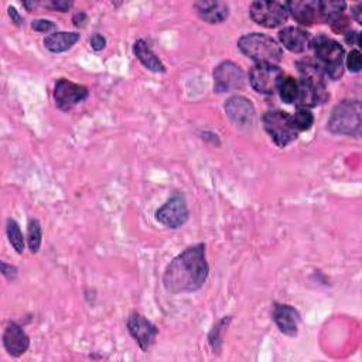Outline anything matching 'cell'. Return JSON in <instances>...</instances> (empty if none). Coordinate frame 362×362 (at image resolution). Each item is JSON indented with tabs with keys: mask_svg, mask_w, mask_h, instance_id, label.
Instances as JSON below:
<instances>
[{
	"mask_svg": "<svg viewBox=\"0 0 362 362\" xmlns=\"http://www.w3.org/2000/svg\"><path fill=\"white\" fill-rule=\"evenodd\" d=\"M209 266L204 243H197L184 249L165 267L163 283L173 294L198 291L206 281Z\"/></svg>",
	"mask_w": 362,
	"mask_h": 362,
	"instance_id": "1",
	"label": "cell"
},
{
	"mask_svg": "<svg viewBox=\"0 0 362 362\" xmlns=\"http://www.w3.org/2000/svg\"><path fill=\"white\" fill-rule=\"evenodd\" d=\"M300 72L298 95L296 103L298 107H314L327 102L329 93L325 88V74L317 62L310 59L297 64Z\"/></svg>",
	"mask_w": 362,
	"mask_h": 362,
	"instance_id": "2",
	"label": "cell"
},
{
	"mask_svg": "<svg viewBox=\"0 0 362 362\" xmlns=\"http://www.w3.org/2000/svg\"><path fill=\"white\" fill-rule=\"evenodd\" d=\"M239 49L257 64L276 65L283 58V49L280 44L262 33H250L242 35L238 41Z\"/></svg>",
	"mask_w": 362,
	"mask_h": 362,
	"instance_id": "3",
	"label": "cell"
},
{
	"mask_svg": "<svg viewBox=\"0 0 362 362\" xmlns=\"http://www.w3.org/2000/svg\"><path fill=\"white\" fill-rule=\"evenodd\" d=\"M327 127L334 134L359 137L362 129V109L358 99H344L332 109Z\"/></svg>",
	"mask_w": 362,
	"mask_h": 362,
	"instance_id": "4",
	"label": "cell"
},
{
	"mask_svg": "<svg viewBox=\"0 0 362 362\" xmlns=\"http://www.w3.org/2000/svg\"><path fill=\"white\" fill-rule=\"evenodd\" d=\"M311 47L314 49L317 64L324 71L325 76L331 79H339L344 74V47L327 35H318L313 38Z\"/></svg>",
	"mask_w": 362,
	"mask_h": 362,
	"instance_id": "5",
	"label": "cell"
},
{
	"mask_svg": "<svg viewBox=\"0 0 362 362\" xmlns=\"http://www.w3.org/2000/svg\"><path fill=\"white\" fill-rule=\"evenodd\" d=\"M263 126L267 134L279 147H286L298 136V130L294 126L293 116L284 110L266 112L263 116Z\"/></svg>",
	"mask_w": 362,
	"mask_h": 362,
	"instance_id": "6",
	"label": "cell"
},
{
	"mask_svg": "<svg viewBox=\"0 0 362 362\" xmlns=\"http://www.w3.org/2000/svg\"><path fill=\"white\" fill-rule=\"evenodd\" d=\"M252 20L263 25L266 28H276L286 23L288 11L286 7V3L280 1H267V0H260V1H253L249 8Z\"/></svg>",
	"mask_w": 362,
	"mask_h": 362,
	"instance_id": "7",
	"label": "cell"
},
{
	"mask_svg": "<svg viewBox=\"0 0 362 362\" xmlns=\"http://www.w3.org/2000/svg\"><path fill=\"white\" fill-rule=\"evenodd\" d=\"M189 216L188 205L185 197L181 192L173 194L157 211L156 219L167 228L177 229L181 228Z\"/></svg>",
	"mask_w": 362,
	"mask_h": 362,
	"instance_id": "8",
	"label": "cell"
},
{
	"mask_svg": "<svg viewBox=\"0 0 362 362\" xmlns=\"http://www.w3.org/2000/svg\"><path fill=\"white\" fill-rule=\"evenodd\" d=\"M283 76L284 74L277 65L256 64L249 72V82L256 92L272 95L277 90Z\"/></svg>",
	"mask_w": 362,
	"mask_h": 362,
	"instance_id": "9",
	"label": "cell"
},
{
	"mask_svg": "<svg viewBox=\"0 0 362 362\" xmlns=\"http://www.w3.org/2000/svg\"><path fill=\"white\" fill-rule=\"evenodd\" d=\"M89 96V90L86 86L71 82L65 78H61L55 82L54 88V100L58 109L68 112L74 106L79 105Z\"/></svg>",
	"mask_w": 362,
	"mask_h": 362,
	"instance_id": "10",
	"label": "cell"
},
{
	"mask_svg": "<svg viewBox=\"0 0 362 362\" xmlns=\"http://www.w3.org/2000/svg\"><path fill=\"white\" fill-rule=\"evenodd\" d=\"M245 74L239 65L232 61H223L214 69V88L216 92H230L243 88Z\"/></svg>",
	"mask_w": 362,
	"mask_h": 362,
	"instance_id": "11",
	"label": "cell"
},
{
	"mask_svg": "<svg viewBox=\"0 0 362 362\" xmlns=\"http://www.w3.org/2000/svg\"><path fill=\"white\" fill-rule=\"evenodd\" d=\"M127 329L141 351H148L154 344L158 334V328L150 322L144 315L139 313H132L127 318Z\"/></svg>",
	"mask_w": 362,
	"mask_h": 362,
	"instance_id": "12",
	"label": "cell"
},
{
	"mask_svg": "<svg viewBox=\"0 0 362 362\" xmlns=\"http://www.w3.org/2000/svg\"><path fill=\"white\" fill-rule=\"evenodd\" d=\"M226 116L239 127H250L255 122L256 112L253 103L245 96H232L225 103Z\"/></svg>",
	"mask_w": 362,
	"mask_h": 362,
	"instance_id": "13",
	"label": "cell"
},
{
	"mask_svg": "<svg viewBox=\"0 0 362 362\" xmlns=\"http://www.w3.org/2000/svg\"><path fill=\"white\" fill-rule=\"evenodd\" d=\"M273 321L277 325V328L288 335V337H296L298 332V324H300V313L288 305V304H279L276 303L273 305Z\"/></svg>",
	"mask_w": 362,
	"mask_h": 362,
	"instance_id": "14",
	"label": "cell"
},
{
	"mask_svg": "<svg viewBox=\"0 0 362 362\" xmlns=\"http://www.w3.org/2000/svg\"><path fill=\"white\" fill-rule=\"evenodd\" d=\"M3 345L8 355L17 358L28 349L30 338L17 322L10 321L3 334Z\"/></svg>",
	"mask_w": 362,
	"mask_h": 362,
	"instance_id": "15",
	"label": "cell"
},
{
	"mask_svg": "<svg viewBox=\"0 0 362 362\" xmlns=\"http://www.w3.org/2000/svg\"><path fill=\"white\" fill-rule=\"evenodd\" d=\"M279 41L286 49L298 54L311 47L313 37L308 31L300 27H284L279 33Z\"/></svg>",
	"mask_w": 362,
	"mask_h": 362,
	"instance_id": "16",
	"label": "cell"
},
{
	"mask_svg": "<svg viewBox=\"0 0 362 362\" xmlns=\"http://www.w3.org/2000/svg\"><path fill=\"white\" fill-rule=\"evenodd\" d=\"M194 8L197 10L198 16L209 24H219L229 17V6L218 0L195 1Z\"/></svg>",
	"mask_w": 362,
	"mask_h": 362,
	"instance_id": "17",
	"label": "cell"
},
{
	"mask_svg": "<svg viewBox=\"0 0 362 362\" xmlns=\"http://www.w3.org/2000/svg\"><path fill=\"white\" fill-rule=\"evenodd\" d=\"M286 7H287V11L291 14V17L303 25H310V24H314L317 20H320L318 1L294 0V1H287Z\"/></svg>",
	"mask_w": 362,
	"mask_h": 362,
	"instance_id": "18",
	"label": "cell"
},
{
	"mask_svg": "<svg viewBox=\"0 0 362 362\" xmlns=\"http://www.w3.org/2000/svg\"><path fill=\"white\" fill-rule=\"evenodd\" d=\"M79 41L76 31H54L44 38V45L48 51L58 54L71 49Z\"/></svg>",
	"mask_w": 362,
	"mask_h": 362,
	"instance_id": "19",
	"label": "cell"
},
{
	"mask_svg": "<svg viewBox=\"0 0 362 362\" xmlns=\"http://www.w3.org/2000/svg\"><path fill=\"white\" fill-rule=\"evenodd\" d=\"M133 52L137 57V59L143 64V66H146L148 71H153V72L165 71V66L161 62V59L156 55V52L148 45V42H146L144 40H137L133 44Z\"/></svg>",
	"mask_w": 362,
	"mask_h": 362,
	"instance_id": "20",
	"label": "cell"
},
{
	"mask_svg": "<svg viewBox=\"0 0 362 362\" xmlns=\"http://www.w3.org/2000/svg\"><path fill=\"white\" fill-rule=\"evenodd\" d=\"M346 4L344 1L338 0H322L318 1V13H320V20L324 23H329L331 25L337 23L339 18L344 17V10Z\"/></svg>",
	"mask_w": 362,
	"mask_h": 362,
	"instance_id": "21",
	"label": "cell"
},
{
	"mask_svg": "<svg viewBox=\"0 0 362 362\" xmlns=\"http://www.w3.org/2000/svg\"><path fill=\"white\" fill-rule=\"evenodd\" d=\"M279 95H280V99L290 105L293 102H296L297 99V95H298V82L293 78V76H283L280 83H279Z\"/></svg>",
	"mask_w": 362,
	"mask_h": 362,
	"instance_id": "22",
	"label": "cell"
},
{
	"mask_svg": "<svg viewBox=\"0 0 362 362\" xmlns=\"http://www.w3.org/2000/svg\"><path fill=\"white\" fill-rule=\"evenodd\" d=\"M6 233H7V238H8V242L11 243V246L14 247V250L21 255L24 252V236L21 233V229L18 226V223L8 218L7 219V223H6Z\"/></svg>",
	"mask_w": 362,
	"mask_h": 362,
	"instance_id": "23",
	"label": "cell"
},
{
	"mask_svg": "<svg viewBox=\"0 0 362 362\" xmlns=\"http://www.w3.org/2000/svg\"><path fill=\"white\" fill-rule=\"evenodd\" d=\"M41 240H42V230H41L40 221L31 218L28 221V228H27V242L31 253H37L40 250Z\"/></svg>",
	"mask_w": 362,
	"mask_h": 362,
	"instance_id": "24",
	"label": "cell"
},
{
	"mask_svg": "<svg viewBox=\"0 0 362 362\" xmlns=\"http://www.w3.org/2000/svg\"><path fill=\"white\" fill-rule=\"evenodd\" d=\"M232 317H225L222 320L218 321V324L212 328V331L209 332V344L214 349V352H219L221 346H222V338H223V332L228 328V324L230 322Z\"/></svg>",
	"mask_w": 362,
	"mask_h": 362,
	"instance_id": "25",
	"label": "cell"
},
{
	"mask_svg": "<svg viewBox=\"0 0 362 362\" xmlns=\"http://www.w3.org/2000/svg\"><path fill=\"white\" fill-rule=\"evenodd\" d=\"M294 126L298 132L310 130L314 123V116L307 107H297V112L293 115Z\"/></svg>",
	"mask_w": 362,
	"mask_h": 362,
	"instance_id": "26",
	"label": "cell"
},
{
	"mask_svg": "<svg viewBox=\"0 0 362 362\" xmlns=\"http://www.w3.org/2000/svg\"><path fill=\"white\" fill-rule=\"evenodd\" d=\"M345 62H346V68L351 72H359L362 68V55L359 49H351Z\"/></svg>",
	"mask_w": 362,
	"mask_h": 362,
	"instance_id": "27",
	"label": "cell"
},
{
	"mask_svg": "<svg viewBox=\"0 0 362 362\" xmlns=\"http://www.w3.org/2000/svg\"><path fill=\"white\" fill-rule=\"evenodd\" d=\"M31 28L35 30V31H40V33H51V31L57 30V24L51 20L38 18V20H34L31 23Z\"/></svg>",
	"mask_w": 362,
	"mask_h": 362,
	"instance_id": "28",
	"label": "cell"
},
{
	"mask_svg": "<svg viewBox=\"0 0 362 362\" xmlns=\"http://www.w3.org/2000/svg\"><path fill=\"white\" fill-rule=\"evenodd\" d=\"M72 4H74V3H72L71 0H52V1L45 3L47 7L54 8V10H58V11H61V13L68 11V10L72 7Z\"/></svg>",
	"mask_w": 362,
	"mask_h": 362,
	"instance_id": "29",
	"label": "cell"
},
{
	"mask_svg": "<svg viewBox=\"0 0 362 362\" xmlns=\"http://www.w3.org/2000/svg\"><path fill=\"white\" fill-rule=\"evenodd\" d=\"M1 273L6 279L8 280H14L17 277V267L16 266H11V264H7L4 260L1 262Z\"/></svg>",
	"mask_w": 362,
	"mask_h": 362,
	"instance_id": "30",
	"label": "cell"
},
{
	"mask_svg": "<svg viewBox=\"0 0 362 362\" xmlns=\"http://www.w3.org/2000/svg\"><path fill=\"white\" fill-rule=\"evenodd\" d=\"M345 41L351 45H356V47H361V34L358 31H354V30H348L345 31Z\"/></svg>",
	"mask_w": 362,
	"mask_h": 362,
	"instance_id": "31",
	"label": "cell"
},
{
	"mask_svg": "<svg viewBox=\"0 0 362 362\" xmlns=\"http://www.w3.org/2000/svg\"><path fill=\"white\" fill-rule=\"evenodd\" d=\"M106 45V38L102 35V34H93L92 38H90V47L95 49V51H100L103 49Z\"/></svg>",
	"mask_w": 362,
	"mask_h": 362,
	"instance_id": "32",
	"label": "cell"
},
{
	"mask_svg": "<svg viewBox=\"0 0 362 362\" xmlns=\"http://www.w3.org/2000/svg\"><path fill=\"white\" fill-rule=\"evenodd\" d=\"M8 16L11 18V21L16 24V25H21L24 23V18L23 16H20V13L16 10V7H8Z\"/></svg>",
	"mask_w": 362,
	"mask_h": 362,
	"instance_id": "33",
	"label": "cell"
},
{
	"mask_svg": "<svg viewBox=\"0 0 362 362\" xmlns=\"http://www.w3.org/2000/svg\"><path fill=\"white\" fill-rule=\"evenodd\" d=\"M352 11V16H354V18L358 21V23H362V4L361 3H358V4H355V6H352V8H351Z\"/></svg>",
	"mask_w": 362,
	"mask_h": 362,
	"instance_id": "34",
	"label": "cell"
},
{
	"mask_svg": "<svg viewBox=\"0 0 362 362\" xmlns=\"http://www.w3.org/2000/svg\"><path fill=\"white\" fill-rule=\"evenodd\" d=\"M72 21H74V24L76 25V27H82L83 25V23L86 21V14L83 13V11H79V13H76L75 16H74V18H72Z\"/></svg>",
	"mask_w": 362,
	"mask_h": 362,
	"instance_id": "35",
	"label": "cell"
}]
</instances>
